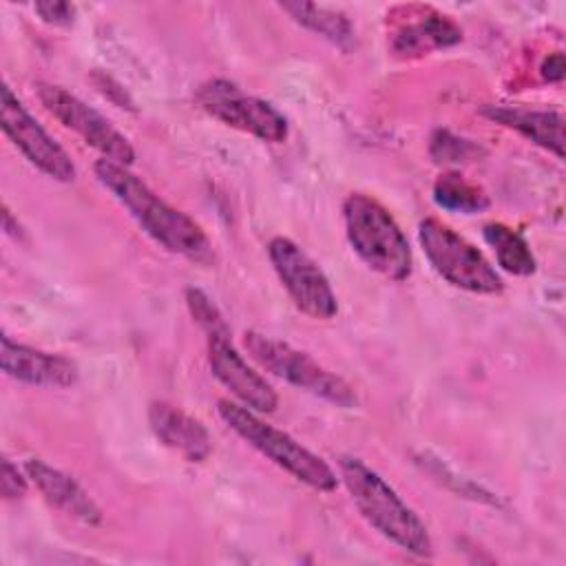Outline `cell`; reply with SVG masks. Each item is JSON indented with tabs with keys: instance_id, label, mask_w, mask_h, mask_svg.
<instances>
[{
	"instance_id": "d6986e66",
	"label": "cell",
	"mask_w": 566,
	"mask_h": 566,
	"mask_svg": "<svg viewBox=\"0 0 566 566\" xmlns=\"http://www.w3.org/2000/svg\"><path fill=\"white\" fill-rule=\"evenodd\" d=\"M433 201L444 208V210H453V212H464V214H473L480 212L489 206V197L486 192L467 181L462 175L458 172H444L436 179L433 184Z\"/></svg>"
},
{
	"instance_id": "cb8c5ba5",
	"label": "cell",
	"mask_w": 566,
	"mask_h": 566,
	"mask_svg": "<svg viewBox=\"0 0 566 566\" xmlns=\"http://www.w3.org/2000/svg\"><path fill=\"white\" fill-rule=\"evenodd\" d=\"M539 71H542V77H544V80H548V82H562V80H564V71H566V66H564V55H562L559 51L551 53V55L542 62Z\"/></svg>"
},
{
	"instance_id": "ba28073f",
	"label": "cell",
	"mask_w": 566,
	"mask_h": 566,
	"mask_svg": "<svg viewBox=\"0 0 566 566\" xmlns=\"http://www.w3.org/2000/svg\"><path fill=\"white\" fill-rule=\"evenodd\" d=\"M268 256L279 281L301 312L318 321L336 316V294L323 270L301 245L287 237H274L268 243Z\"/></svg>"
},
{
	"instance_id": "8992f818",
	"label": "cell",
	"mask_w": 566,
	"mask_h": 566,
	"mask_svg": "<svg viewBox=\"0 0 566 566\" xmlns=\"http://www.w3.org/2000/svg\"><path fill=\"white\" fill-rule=\"evenodd\" d=\"M243 345L252 360H256L263 369L279 376L281 380L307 394H314L336 407H343V409L356 407L358 398L347 380H343L338 374L329 371L327 367L318 365L312 356L292 347L290 343L270 338L259 332H245Z\"/></svg>"
},
{
	"instance_id": "44dd1931",
	"label": "cell",
	"mask_w": 566,
	"mask_h": 566,
	"mask_svg": "<svg viewBox=\"0 0 566 566\" xmlns=\"http://www.w3.org/2000/svg\"><path fill=\"white\" fill-rule=\"evenodd\" d=\"M473 146L460 137H453L447 130H438L431 137V155L436 161H462L471 155Z\"/></svg>"
},
{
	"instance_id": "9c48e42d",
	"label": "cell",
	"mask_w": 566,
	"mask_h": 566,
	"mask_svg": "<svg viewBox=\"0 0 566 566\" xmlns=\"http://www.w3.org/2000/svg\"><path fill=\"white\" fill-rule=\"evenodd\" d=\"M38 97L62 126L77 133L91 148L99 150L104 159L126 168L133 164L135 150L130 142L102 113L84 104L80 97L55 84H38Z\"/></svg>"
},
{
	"instance_id": "ffe728a7",
	"label": "cell",
	"mask_w": 566,
	"mask_h": 566,
	"mask_svg": "<svg viewBox=\"0 0 566 566\" xmlns=\"http://www.w3.org/2000/svg\"><path fill=\"white\" fill-rule=\"evenodd\" d=\"M186 303H188V310H190L192 318L203 327V332L208 336H212V334H230V329H228L219 307L208 298V294H203L197 287H188L186 290Z\"/></svg>"
},
{
	"instance_id": "2e32d148",
	"label": "cell",
	"mask_w": 566,
	"mask_h": 566,
	"mask_svg": "<svg viewBox=\"0 0 566 566\" xmlns=\"http://www.w3.org/2000/svg\"><path fill=\"white\" fill-rule=\"evenodd\" d=\"M460 40H462V31L453 20L429 11L427 15H420V20L402 24L394 35L391 46L398 55L411 57V55H424L436 49L453 46Z\"/></svg>"
},
{
	"instance_id": "4fadbf2b",
	"label": "cell",
	"mask_w": 566,
	"mask_h": 566,
	"mask_svg": "<svg viewBox=\"0 0 566 566\" xmlns=\"http://www.w3.org/2000/svg\"><path fill=\"white\" fill-rule=\"evenodd\" d=\"M148 422L157 440L186 462H203L212 451V440L201 420L188 416L179 407L157 400L148 407Z\"/></svg>"
},
{
	"instance_id": "6da1fadb",
	"label": "cell",
	"mask_w": 566,
	"mask_h": 566,
	"mask_svg": "<svg viewBox=\"0 0 566 566\" xmlns=\"http://www.w3.org/2000/svg\"><path fill=\"white\" fill-rule=\"evenodd\" d=\"M93 172L97 181L128 210L137 226L157 245L199 265L212 263V243L208 234L201 230V226L186 212L164 201L126 166L113 164L102 157L95 161Z\"/></svg>"
},
{
	"instance_id": "ac0fdd59",
	"label": "cell",
	"mask_w": 566,
	"mask_h": 566,
	"mask_svg": "<svg viewBox=\"0 0 566 566\" xmlns=\"http://www.w3.org/2000/svg\"><path fill=\"white\" fill-rule=\"evenodd\" d=\"M281 9L287 11L298 24L312 29L314 33L327 38L329 42H334L343 49H347L354 40V29L340 11H334V9H327L321 4H312V2H283Z\"/></svg>"
},
{
	"instance_id": "603a6c76",
	"label": "cell",
	"mask_w": 566,
	"mask_h": 566,
	"mask_svg": "<svg viewBox=\"0 0 566 566\" xmlns=\"http://www.w3.org/2000/svg\"><path fill=\"white\" fill-rule=\"evenodd\" d=\"M0 491H2L4 500H18V497L27 495V478L18 471V467L9 458L2 460Z\"/></svg>"
},
{
	"instance_id": "7a4b0ae2",
	"label": "cell",
	"mask_w": 566,
	"mask_h": 566,
	"mask_svg": "<svg viewBox=\"0 0 566 566\" xmlns=\"http://www.w3.org/2000/svg\"><path fill=\"white\" fill-rule=\"evenodd\" d=\"M338 469L343 484L369 526L416 557L431 555L433 546L424 522L380 473L352 455H343L338 460Z\"/></svg>"
},
{
	"instance_id": "9a60e30c",
	"label": "cell",
	"mask_w": 566,
	"mask_h": 566,
	"mask_svg": "<svg viewBox=\"0 0 566 566\" xmlns=\"http://www.w3.org/2000/svg\"><path fill=\"white\" fill-rule=\"evenodd\" d=\"M482 115L489 119L517 130L533 144L564 157V117L557 111L535 108H511V106H484Z\"/></svg>"
},
{
	"instance_id": "7c38bea8",
	"label": "cell",
	"mask_w": 566,
	"mask_h": 566,
	"mask_svg": "<svg viewBox=\"0 0 566 566\" xmlns=\"http://www.w3.org/2000/svg\"><path fill=\"white\" fill-rule=\"evenodd\" d=\"M0 365L7 376L27 385L71 387L77 380V365L71 358L15 343L9 334L0 338Z\"/></svg>"
},
{
	"instance_id": "52a82bcc",
	"label": "cell",
	"mask_w": 566,
	"mask_h": 566,
	"mask_svg": "<svg viewBox=\"0 0 566 566\" xmlns=\"http://www.w3.org/2000/svg\"><path fill=\"white\" fill-rule=\"evenodd\" d=\"M195 99L210 117L250 133L261 142L283 144L287 137V119L270 102L243 93L228 80L206 82L199 86Z\"/></svg>"
},
{
	"instance_id": "8fae6325",
	"label": "cell",
	"mask_w": 566,
	"mask_h": 566,
	"mask_svg": "<svg viewBox=\"0 0 566 566\" xmlns=\"http://www.w3.org/2000/svg\"><path fill=\"white\" fill-rule=\"evenodd\" d=\"M208 363L214 378L230 389V394L252 411L272 413L279 405V396L272 385L248 365L237 352L230 334L208 336Z\"/></svg>"
},
{
	"instance_id": "3957f363",
	"label": "cell",
	"mask_w": 566,
	"mask_h": 566,
	"mask_svg": "<svg viewBox=\"0 0 566 566\" xmlns=\"http://www.w3.org/2000/svg\"><path fill=\"white\" fill-rule=\"evenodd\" d=\"M343 219L349 245L374 272L389 281H405L411 274L409 241L382 203L352 192L343 201Z\"/></svg>"
},
{
	"instance_id": "277c9868",
	"label": "cell",
	"mask_w": 566,
	"mask_h": 566,
	"mask_svg": "<svg viewBox=\"0 0 566 566\" xmlns=\"http://www.w3.org/2000/svg\"><path fill=\"white\" fill-rule=\"evenodd\" d=\"M217 411L237 436H241L252 449H256L261 455H265L270 462L287 471L298 482L323 493H329L338 486L336 473L323 458L312 453L290 433L276 429L274 424L263 422L245 405L223 398L217 402Z\"/></svg>"
},
{
	"instance_id": "30bf717a",
	"label": "cell",
	"mask_w": 566,
	"mask_h": 566,
	"mask_svg": "<svg viewBox=\"0 0 566 566\" xmlns=\"http://www.w3.org/2000/svg\"><path fill=\"white\" fill-rule=\"evenodd\" d=\"M0 124L11 144L29 159L31 166L42 170L55 181H73L75 166L69 153L35 122V117L13 95L9 84L0 88Z\"/></svg>"
},
{
	"instance_id": "5b68a950",
	"label": "cell",
	"mask_w": 566,
	"mask_h": 566,
	"mask_svg": "<svg viewBox=\"0 0 566 566\" xmlns=\"http://www.w3.org/2000/svg\"><path fill=\"white\" fill-rule=\"evenodd\" d=\"M418 241L431 268L453 287L473 294H497L504 290V281L491 261L440 219H422L418 226Z\"/></svg>"
},
{
	"instance_id": "5bb4252c",
	"label": "cell",
	"mask_w": 566,
	"mask_h": 566,
	"mask_svg": "<svg viewBox=\"0 0 566 566\" xmlns=\"http://www.w3.org/2000/svg\"><path fill=\"white\" fill-rule=\"evenodd\" d=\"M24 473L51 506L60 509L62 513H66L88 526H95L102 522L99 506L69 473H64L38 458H31L24 462Z\"/></svg>"
},
{
	"instance_id": "e0dca14e",
	"label": "cell",
	"mask_w": 566,
	"mask_h": 566,
	"mask_svg": "<svg viewBox=\"0 0 566 566\" xmlns=\"http://www.w3.org/2000/svg\"><path fill=\"white\" fill-rule=\"evenodd\" d=\"M482 234H484V241L495 252L497 265L504 272L515 274V276H531L537 270L531 245L517 230H513L500 221H493L482 228Z\"/></svg>"
},
{
	"instance_id": "7402d4cb",
	"label": "cell",
	"mask_w": 566,
	"mask_h": 566,
	"mask_svg": "<svg viewBox=\"0 0 566 566\" xmlns=\"http://www.w3.org/2000/svg\"><path fill=\"white\" fill-rule=\"evenodd\" d=\"M33 9L46 24L53 27H69L75 18V7L71 2H35Z\"/></svg>"
}]
</instances>
